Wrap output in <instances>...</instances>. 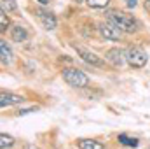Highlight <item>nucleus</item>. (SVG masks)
I'll list each match as a JSON object with an SVG mask.
<instances>
[{
  "label": "nucleus",
  "instance_id": "1",
  "mask_svg": "<svg viewBox=\"0 0 150 149\" xmlns=\"http://www.w3.org/2000/svg\"><path fill=\"white\" fill-rule=\"evenodd\" d=\"M107 18H108L110 23H113L117 28H120V30L126 32V34H134V32H138V21H136V18H133L131 14H126V12H122V11H110Z\"/></svg>",
  "mask_w": 150,
  "mask_h": 149
},
{
  "label": "nucleus",
  "instance_id": "2",
  "mask_svg": "<svg viewBox=\"0 0 150 149\" xmlns=\"http://www.w3.org/2000/svg\"><path fill=\"white\" fill-rule=\"evenodd\" d=\"M63 79L72 88H87L89 86V75L84 74L79 69H74V67L63 69Z\"/></svg>",
  "mask_w": 150,
  "mask_h": 149
},
{
  "label": "nucleus",
  "instance_id": "3",
  "mask_svg": "<svg viewBox=\"0 0 150 149\" xmlns=\"http://www.w3.org/2000/svg\"><path fill=\"white\" fill-rule=\"evenodd\" d=\"M126 62L133 67V69H143L149 62V56L147 53L142 49V47H136V46H129L127 51H126Z\"/></svg>",
  "mask_w": 150,
  "mask_h": 149
},
{
  "label": "nucleus",
  "instance_id": "4",
  "mask_svg": "<svg viewBox=\"0 0 150 149\" xmlns=\"http://www.w3.org/2000/svg\"><path fill=\"white\" fill-rule=\"evenodd\" d=\"M74 49L77 51V54H79L86 63H89V65H93V67H103V65H105V62H103L100 56H96L94 53H91V51H87V49H84V47H80V46H77V44H74Z\"/></svg>",
  "mask_w": 150,
  "mask_h": 149
},
{
  "label": "nucleus",
  "instance_id": "5",
  "mask_svg": "<svg viewBox=\"0 0 150 149\" xmlns=\"http://www.w3.org/2000/svg\"><path fill=\"white\" fill-rule=\"evenodd\" d=\"M100 34H101V37L107 39V40H119V39L122 37V30L117 28L110 21L100 25Z\"/></svg>",
  "mask_w": 150,
  "mask_h": 149
},
{
  "label": "nucleus",
  "instance_id": "6",
  "mask_svg": "<svg viewBox=\"0 0 150 149\" xmlns=\"http://www.w3.org/2000/svg\"><path fill=\"white\" fill-rule=\"evenodd\" d=\"M105 60L108 63H112L113 67H120L126 62V53L122 49H119V47H112V49H108L105 53Z\"/></svg>",
  "mask_w": 150,
  "mask_h": 149
},
{
  "label": "nucleus",
  "instance_id": "7",
  "mask_svg": "<svg viewBox=\"0 0 150 149\" xmlns=\"http://www.w3.org/2000/svg\"><path fill=\"white\" fill-rule=\"evenodd\" d=\"M37 16H38L40 23H42V27H44L45 30H54V28H56V18H54L52 12L44 11V9H38Z\"/></svg>",
  "mask_w": 150,
  "mask_h": 149
},
{
  "label": "nucleus",
  "instance_id": "8",
  "mask_svg": "<svg viewBox=\"0 0 150 149\" xmlns=\"http://www.w3.org/2000/svg\"><path fill=\"white\" fill-rule=\"evenodd\" d=\"M25 98L21 95H16V93H5L2 91L0 95V105L2 107H7V105H16V104H21Z\"/></svg>",
  "mask_w": 150,
  "mask_h": 149
},
{
  "label": "nucleus",
  "instance_id": "9",
  "mask_svg": "<svg viewBox=\"0 0 150 149\" xmlns=\"http://www.w3.org/2000/svg\"><path fill=\"white\" fill-rule=\"evenodd\" d=\"M0 54H2V65H11L12 63V51L7 46L5 40H0Z\"/></svg>",
  "mask_w": 150,
  "mask_h": 149
},
{
  "label": "nucleus",
  "instance_id": "10",
  "mask_svg": "<svg viewBox=\"0 0 150 149\" xmlns=\"http://www.w3.org/2000/svg\"><path fill=\"white\" fill-rule=\"evenodd\" d=\"M26 37H28V34H26V30H25L21 25L12 27V30H11V39H12L14 42H25Z\"/></svg>",
  "mask_w": 150,
  "mask_h": 149
},
{
  "label": "nucleus",
  "instance_id": "11",
  "mask_svg": "<svg viewBox=\"0 0 150 149\" xmlns=\"http://www.w3.org/2000/svg\"><path fill=\"white\" fill-rule=\"evenodd\" d=\"M77 146H79V149H105L101 142L93 140V139H80V140H77Z\"/></svg>",
  "mask_w": 150,
  "mask_h": 149
},
{
  "label": "nucleus",
  "instance_id": "12",
  "mask_svg": "<svg viewBox=\"0 0 150 149\" xmlns=\"http://www.w3.org/2000/svg\"><path fill=\"white\" fill-rule=\"evenodd\" d=\"M117 140H119L122 146H127V148H136V146H138V139H134V137H127L126 133H119Z\"/></svg>",
  "mask_w": 150,
  "mask_h": 149
},
{
  "label": "nucleus",
  "instance_id": "13",
  "mask_svg": "<svg viewBox=\"0 0 150 149\" xmlns=\"http://www.w3.org/2000/svg\"><path fill=\"white\" fill-rule=\"evenodd\" d=\"M0 5H2V12H14L18 9V5H16L14 0H2Z\"/></svg>",
  "mask_w": 150,
  "mask_h": 149
},
{
  "label": "nucleus",
  "instance_id": "14",
  "mask_svg": "<svg viewBox=\"0 0 150 149\" xmlns=\"http://www.w3.org/2000/svg\"><path fill=\"white\" fill-rule=\"evenodd\" d=\"M12 146H14V137L2 133V135H0V148L7 149V148H12Z\"/></svg>",
  "mask_w": 150,
  "mask_h": 149
},
{
  "label": "nucleus",
  "instance_id": "15",
  "mask_svg": "<svg viewBox=\"0 0 150 149\" xmlns=\"http://www.w3.org/2000/svg\"><path fill=\"white\" fill-rule=\"evenodd\" d=\"M86 4L93 9H105L110 4V0H86Z\"/></svg>",
  "mask_w": 150,
  "mask_h": 149
},
{
  "label": "nucleus",
  "instance_id": "16",
  "mask_svg": "<svg viewBox=\"0 0 150 149\" xmlns=\"http://www.w3.org/2000/svg\"><path fill=\"white\" fill-rule=\"evenodd\" d=\"M9 27V18H7V12H2L0 14V32L4 34Z\"/></svg>",
  "mask_w": 150,
  "mask_h": 149
},
{
  "label": "nucleus",
  "instance_id": "17",
  "mask_svg": "<svg viewBox=\"0 0 150 149\" xmlns=\"http://www.w3.org/2000/svg\"><path fill=\"white\" fill-rule=\"evenodd\" d=\"M33 111H38V107H30V109H21V111H18V116H25V114H28V112H33Z\"/></svg>",
  "mask_w": 150,
  "mask_h": 149
},
{
  "label": "nucleus",
  "instance_id": "18",
  "mask_svg": "<svg viewBox=\"0 0 150 149\" xmlns=\"http://www.w3.org/2000/svg\"><path fill=\"white\" fill-rule=\"evenodd\" d=\"M136 4H138V0H126V5H127L129 9H133V7H136Z\"/></svg>",
  "mask_w": 150,
  "mask_h": 149
},
{
  "label": "nucleus",
  "instance_id": "19",
  "mask_svg": "<svg viewBox=\"0 0 150 149\" xmlns=\"http://www.w3.org/2000/svg\"><path fill=\"white\" fill-rule=\"evenodd\" d=\"M143 5H145V11L150 14V0H145V4H143Z\"/></svg>",
  "mask_w": 150,
  "mask_h": 149
},
{
  "label": "nucleus",
  "instance_id": "20",
  "mask_svg": "<svg viewBox=\"0 0 150 149\" xmlns=\"http://www.w3.org/2000/svg\"><path fill=\"white\" fill-rule=\"evenodd\" d=\"M25 149H38V148H37V146H33V144H26Z\"/></svg>",
  "mask_w": 150,
  "mask_h": 149
},
{
  "label": "nucleus",
  "instance_id": "21",
  "mask_svg": "<svg viewBox=\"0 0 150 149\" xmlns=\"http://www.w3.org/2000/svg\"><path fill=\"white\" fill-rule=\"evenodd\" d=\"M38 2H40V4H42V5H45V4H47V2H49V0H38Z\"/></svg>",
  "mask_w": 150,
  "mask_h": 149
},
{
  "label": "nucleus",
  "instance_id": "22",
  "mask_svg": "<svg viewBox=\"0 0 150 149\" xmlns=\"http://www.w3.org/2000/svg\"><path fill=\"white\" fill-rule=\"evenodd\" d=\"M74 2H77V4H82V2H86V0H74Z\"/></svg>",
  "mask_w": 150,
  "mask_h": 149
},
{
  "label": "nucleus",
  "instance_id": "23",
  "mask_svg": "<svg viewBox=\"0 0 150 149\" xmlns=\"http://www.w3.org/2000/svg\"><path fill=\"white\" fill-rule=\"evenodd\" d=\"M149 149H150V148H149Z\"/></svg>",
  "mask_w": 150,
  "mask_h": 149
}]
</instances>
